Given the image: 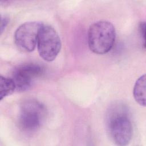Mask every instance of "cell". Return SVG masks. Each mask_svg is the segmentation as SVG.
Listing matches in <instances>:
<instances>
[{
    "label": "cell",
    "mask_w": 146,
    "mask_h": 146,
    "mask_svg": "<svg viewBox=\"0 0 146 146\" xmlns=\"http://www.w3.org/2000/svg\"><path fill=\"white\" fill-rule=\"evenodd\" d=\"M146 76L144 74L136 82L133 88V97L136 102L140 106H145Z\"/></svg>",
    "instance_id": "52a82bcc"
},
{
    "label": "cell",
    "mask_w": 146,
    "mask_h": 146,
    "mask_svg": "<svg viewBox=\"0 0 146 146\" xmlns=\"http://www.w3.org/2000/svg\"><path fill=\"white\" fill-rule=\"evenodd\" d=\"M87 38L91 51L99 55L106 54L112 49L115 41V27L108 21H98L90 26Z\"/></svg>",
    "instance_id": "7a4b0ae2"
},
{
    "label": "cell",
    "mask_w": 146,
    "mask_h": 146,
    "mask_svg": "<svg viewBox=\"0 0 146 146\" xmlns=\"http://www.w3.org/2000/svg\"><path fill=\"white\" fill-rule=\"evenodd\" d=\"M43 25L41 22L33 21L20 25L14 34V41L17 47L23 52L33 51L37 46L39 33Z\"/></svg>",
    "instance_id": "5b68a950"
},
{
    "label": "cell",
    "mask_w": 146,
    "mask_h": 146,
    "mask_svg": "<svg viewBox=\"0 0 146 146\" xmlns=\"http://www.w3.org/2000/svg\"><path fill=\"white\" fill-rule=\"evenodd\" d=\"M16 90L15 84L12 78L1 76L0 78V100L12 94Z\"/></svg>",
    "instance_id": "ba28073f"
},
{
    "label": "cell",
    "mask_w": 146,
    "mask_h": 146,
    "mask_svg": "<svg viewBox=\"0 0 146 146\" xmlns=\"http://www.w3.org/2000/svg\"><path fill=\"white\" fill-rule=\"evenodd\" d=\"M43 72L42 67L35 63H26L15 67L12 74L16 90L24 92L29 90L33 86L35 80Z\"/></svg>",
    "instance_id": "8992f818"
},
{
    "label": "cell",
    "mask_w": 146,
    "mask_h": 146,
    "mask_svg": "<svg viewBox=\"0 0 146 146\" xmlns=\"http://www.w3.org/2000/svg\"><path fill=\"white\" fill-rule=\"evenodd\" d=\"M44 106L35 99L24 101L21 106L18 115L19 127L25 132H33L43 124L46 116Z\"/></svg>",
    "instance_id": "3957f363"
},
{
    "label": "cell",
    "mask_w": 146,
    "mask_h": 146,
    "mask_svg": "<svg viewBox=\"0 0 146 146\" xmlns=\"http://www.w3.org/2000/svg\"><path fill=\"white\" fill-rule=\"evenodd\" d=\"M139 31L141 37L143 39L144 46L145 47V22H140L139 26Z\"/></svg>",
    "instance_id": "9c48e42d"
},
{
    "label": "cell",
    "mask_w": 146,
    "mask_h": 146,
    "mask_svg": "<svg viewBox=\"0 0 146 146\" xmlns=\"http://www.w3.org/2000/svg\"><path fill=\"white\" fill-rule=\"evenodd\" d=\"M9 18L6 16H3L1 17V33L2 34L4 30V29L6 28V26L9 23Z\"/></svg>",
    "instance_id": "30bf717a"
},
{
    "label": "cell",
    "mask_w": 146,
    "mask_h": 146,
    "mask_svg": "<svg viewBox=\"0 0 146 146\" xmlns=\"http://www.w3.org/2000/svg\"><path fill=\"white\" fill-rule=\"evenodd\" d=\"M106 126L109 136L117 145L129 144L132 137V124L127 106L120 102L111 106L106 115Z\"/></svg>",
    "instance_id": "6da1fadb"
},
{
    "label": "cell",
    "mask_w": 146,
    "mask_h": 146,
    "mask_svg": "<svg viewBox=\"0 0 146 146\" xmlns=\"http://www.w3.org/2000/svg\"><path fill=\"white\" fill-rule=\"evenodd\" d=\"M36 46L40 56L47 62H51L59 53L62 43L56 31L49 25H43L39 33Z\"/></svg>",
    "instance_id": "277c9868"
}]
</instances>
